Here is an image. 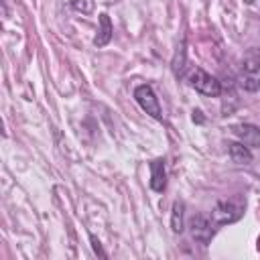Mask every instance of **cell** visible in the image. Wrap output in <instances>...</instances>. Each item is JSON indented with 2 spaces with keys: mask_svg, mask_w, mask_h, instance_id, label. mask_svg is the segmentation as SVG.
<instances>
[{
  "mask_svg": "<svg viewBox=\"0 0 260 260\" xmlns=\"http://www.w3.org/2000/svg\"><path fill=\"white\" fill-rule=\"evenodd\" d=\"M211 219L215 221V225H225V223H234L244 215V201H217V205L213 207V211L209 213Z\"/></svg>",
  "mask_w": 260,
  "mask_h": 260,
  "instance_id": "obj_3",
  "label": "cell"
},
{
  "mask_svg": "<svg viewBox=\"0 0 260 260\" xmlns=\"http://www.w3.org/2000/svg\"><path fill=\"white\" fill-rule=\"evenodd\" d=\"M234 134L246 146L260 148V128L258 126H254V124H238V126H234Z\"/></svg>",
  "mask_w": 260,
  "mask_h": 260,
  "instance_id": "obj_7",
  "label": "cell"
},
{
  "mask_svg": "<svg viewBox=\"0 0 260 260\" xmlns=\"http://www.w3.org/2000/svg\"><path fill=\"white\" fill-rule=\"evenodd\" d=\"M189 230H191L193 240L205 246V244H209V242H211V238L215 236L217 225H215V221L211 219V215L197 213V215H193V217L189 219Z\"/></svg>",
  "mask_w": 260,
  "mask_h": 260,
  "instance_id": "obj_4",
  "label": "cell"
},
{
  "mask_svg": "<svg viewBox=\"0 0 260 260\" xmlns=\"http://www.w3.org/2000/svg\"><path fill=\"white\" fill-rule=\"evenodd\" d=\"M134 100L138 102V106L148 114L152 116L154 120H162V110H160V104H158V98L154 95L152 87L142 83L134 89Z\"/></svg>",
  "mask_w": 260,
  "mask_h": 260,
  "instance_id": "obj_5",
  "label": "cell"
},
{
  "mask_svg": "<svg viewBox=\"0 0 260 260\" xmlns=\"http://www.w3.org/2000/svg\"><path fill=\"white\" fill-rule=\"evenodd\" d=\"M150 169V189L156 193H162L167 189V173H165V160L154 158L148 162Z\"/></svg>",
  "mask_w": 260,
  "mask_h": 260,
  "instance_id": "obj_6",
  "label": "cell"
},
{
  "mask_svg": "<svg viewBox=\"0 0 260 260\" xmlns=\"http://www.w3.org/2000/svg\"><path fill=\"white\" fill-rule=\"evenodd\" d=\"M187 81H189V85H191L195 91H199L201 95L217 98V95L221 93V83H219L213 75H209L207 71H203L201 67H193V69L189 71V75H187Z\"/></svg>",
  "mask_w": 260,
  "mask_h": 260,
  "instance_id": "obj_2",
  "label": "cell"
},
{
  "mask_svg": "<svg viewBox=\"0 0 260 260\" xmlns=\"http://www.w3.org/2000/svg\"><path fill=\"white\" fill-rule=\"evenodd\" d=\"M112 32H114L112 20H110V16L106 12H102L100 14V30H98V35L93 39V45L95 47H106L110 43V39H112Z\"/></svg>",
  "mask_w": 260,
  "mask_h": 260,
  "instance_id": "obj_9",
  "label": "cell"
},
{
  "mask_svg": "<svg viewBox=\"0 0 260 260\" xmlns=\"http://www.w3.org/2000/svg\"><path fill=\"white\" fill-rule=\"evenodd\" d=\"M228 152H230V158L236 162V165H250L252 162V152H250V146H246L244 142H230L228 144Z\"/></svg>",
  "mask_w": 260,
  "mask_h": 260,
  "instance_id": "obj_8",
  "label": "cell"
},
{
  "mask_svg": "<svg viewBox=\"0 0 260 260\" xmlns=\"http://www.w3.org/2000/svg\"><path fill=\"white\" fill-rule=\"evenodd\" d=\"M238 81H240L242 89H246V91L260 89V49H250L242 57Z\"/></svg>",
  "mask_w": 260,
  "mask_h": 260,
  "instance_id": "obj_1",
  "label": "cell"
},
{
  "mask_svg": "<svg viewBox=\"0 0 260 260\" xmlns=\"http://www.w3.org/2000/svg\"><path fill=\"white\" fill-rule=\"evenodd\" d=\"M89 242H91V248H93V252L98 254V256H102V258H106L108 254L102 250V246H100V242H98V238L93 236V234H89Z\"/></svg>",
  "mask_w": 260,
  "mask_h": 260,
  "instance_id": "obj_11",
  "label": "cell"
},
{
  "mask_svg": "<svg viewBox=\"0 0 260 260\" xmlns=\"http://www.w3.org/2000/svg\"><path fill=\"white\" fill-rule=\"evenodd\" d=\"M183 217H185V203L177 199L173 203V213H171V230H173V234H181L185 230Z\"/></svg>",
  "mask_w": 260,
  "mask_h": 260,
  "instance_id": "obj_10",
  "label": "cell"
}]
</instances>
